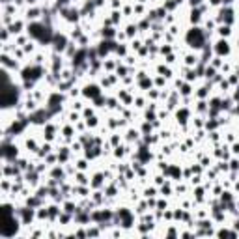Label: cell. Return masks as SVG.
<instances>
[{"instance_id": "cell-32", "label": "cell", "mask_w": 239, "mask_h": 239, "mask_svg": "<svg viewBox=\"0 0 239 239\" xmlns=\"http://www.w3.org/2000/svg\"><path fill=\"white\" fill-rule=\"evenodd\" d=\"M222 2H226V4H228V2H232V0H222Z\"/></svg>"}, {"instance_id": "cell-35", "label": "cell", "mask_w": 239, "mask_h": 239, "mask_svg": "<svg viewBox=\"0 0 239 239\" xmlns=\"http://www.w3.org/2000/svg\"><path fill=\"white\" fill-rule=\"evenodd\" d=\"M237 112H239V109H237Z\"/></svg>"}, {"instance_id": "cell-29", "label": "cell", "mask_w": 239, "mask_h": 239, "mask_svg": "<svg viewBox=\"0 0 239 239\" xmlns=\"http://www.w3.org/2000/svg\"><path fill=\"white\" fill-rule=\"evenodd\" d=\"M234 151H236V153H239V144L236 146V148H234Z\"/></svg>"}, {"instance_id": "cell-14", "label": "cell", "mask_w": 239, "mask_h": 239, "mask_svg": "<svg viewBox=\"0 0 239 239\" xmlns=\"http://www.w3.org/2000/svg\"><path fill=\"white\" fill-rule=\"evenodd\" d=\"M2 64L6 67H13V69H17V62H13V60H11L10 56H6V54L2 56Z\"/></svg>"}, {"instance_id": "cell-3", "label": "cell", "mask_w": 239, "mask_h": 239, "mask_svg": "<svg viewBox=\"0 0 239 239\" xmlns=\"http://www.w3.org/2000/svg\"><path fill=\"white\" fill-rule=\"evenodd\" d=\"M4 215H6V219H8V224H2V226H0V234H2L4 237H11V236H15V232H17L15 213L11 211L10 206H4Z\"/></svg>"}, {"instance_id": "cell-5", "label": "cell", "mask_w": 239, "mask_h": 239, "mask_svg": "<svg viewBox=\"0 0 239 239\" xmlns=\"http://www.w3.org/2000/svg\"><path fill=\"white\" fill-rule=\"evenodd\" d=\"M43 73L41 66H30V67H25L23 69V79L25 81H36V79H39Z\"/></svg>"}, {"instance_id": "cell-30", "label": "cell", "mask_w": 239, "mask_h": 239, "mask_svg": "<svg viewBox=\"0 0 239 239\" xmlns=\"http://www.w3.org/2000/svg\"><path fill=\"white\" fill-rule=\"evenodd\" d=\"M219 2H221V0H211V4H219Z\"/></svg>"}, {"instance_id": "cell-17", "label": "cell", "mask_w": 239, "mask_h": 239, "mask_svg": "<svg viewBox=\"0 0 239 239\" xmlns=\"http://www.w3.org/2000/svg\"><path fill=\"white\" fill-rule=\"evenodd\" d=\"M26 178H28V181L32 183V185H34V183H36V179H38V174H36V172H28V176H26Z\"/></svg>"}, {"instance_id": "cell-9", "label": "cell", "mask_w": 239, "mask_h": 239, "mask_svg": "<svg viewBox=\"0 0 239 239\" xmlns=\"http://www.w3.org/2000/svg\"><path fill=\"white\" fill-rule=\"evenodd\" d=\"M17 213L23 217V222H25V224H28L32 221V217H34V209H30V208H23V209H19Z\"/></svg>"}, {"instance_id": "cell-7", "label": "cell", "mask_w": 239, "mask_h": 239, "mask_svg": "<svg viewBox=\"0 0 239 239\" xmlns=\"http://www.w3.org/2000/svg\"><path fill=\"white\" fill-rule=\"evenodd\" d=\"M51 114H53V112H51V110L49 109H41V110H36V112H32L30 114V122H34V123H43V122H47V118H49L51 116Z\"/></svg>"}, {"instance_id": "cell-11", "label": "cell", "mask_w": 239, "mask_h": 239, "mask_svg": "<svg viewBox=\"0 0 239 239\" xmlns=\"http://www.w3.org/2000/svg\"><path fill=\"white\" fill-rule=\"evenodd\" d=\"M62 13L66 15V19H69V21H77V17H79L77 10H62Z\"/></svg>"}, {"instance_id": "cell-15", "label": "cell", "mask_w": 239, "mask_h": 239, "mask_svg": "<svg viewBox=\"0 0 239 239\" xmlns=\"http://www.w3.org/2000/svg\"><path fill=\"white\" fill-rule=\"evenodd\" d=\"M21 28H23V23L17 21V23H13V25L10 26V32L11 34H17V32H21Z\"/></svg>"}, {"instance_id": "cell-33", "label": "cell", "mask_w": 239, "mask_h": 239, "mask_svg": "<svg viewBox=\"0 0 239 239\" xmlns=\"http://www.w3.org/2000/svg\"><path fill=\"white\" fill-rule=\"evenodd\" d=\"M2 2H4V4H8V2H10V0H2Z\"/></svg>"}, {"instance_id": "cell-4", "label": "cell", "mask_w": 239, "mask_h": 239, "mask_svg": "<svg viewBox=\"0 0 239 239\" xmlns=\"http://www.w3.org/2000/svg\"><path fill=\"white\" fill-rule=\"evenodd\" d=\"M187 41H189L191 47H196V49H200V47H204V41H206V36L204 32L200 28H193L187 34Z\"/></svg>"}, {"instance_id": "cell-8", "label": "cell", "mask_w": 239, "mask_h": 239, "mask_svg": "<svg viewBox=\"0 0 239 239\" xmlns=\"http://www.w3.org/2000/svg\"><path fill=\"white\" fill-rule=\"evenodd\" d=\"M25 127H26V120H25V118L17 120V122L11 123V127H10V135H19L23 129H25Z\"/></svg>"}, {"instance_id": "cell-19", "label": "cell", "mask_w": 239, "mask_h": 239, "mask_svg": "<svg viewBox=\"0 0 239 239\" xmlns=\"http://www.w3.org/2000/svg\"><path fill=\"white\" fill-rule=\"evenodd\" d=\"M28 206H39V196L38 198H28Z\"/></svg>"}, {"instance_id": "cell-27", "label": "cell", "mask_w": 239, "mask_h": 239, "mask_svg": "<svg viewBox=\"0 0 239 239\" xmlns=\"http://www.w3.org/2000/svg\"><path fill=\"white\" fill-rule=\"evenodd\" d=\"M189 92H191L189 86H183V88H181V94H189Z\"/></svg>"}, {"instance_id": "cell-25", "label": "cell", "mask_w": 239, "mask_h": 239, "mask_svg": "<svg viewBox=\"0 0 239 239\" xmlns=\"http://www.w3.org/2000/svg\"><path fill=\"white\" fill-rule=\"evenodd\" d=\"M135 32H137V26H129V28H127V34L129 36H133Z\"/></svg>"}, {"instance_id": "cell-24", "label": "cell", "mask_w": 239, "mask_h": 239, "mask_svg": "<svg viewBox=\"0 0 239 239\" xmlns=\"http://www.w3.org/2000/svg\"><path fill=\"white\" fill-rule=\"evenodd\" d=\"M103 34H105V36H107V38H112V36H114V32H112V30H110V28H107L105 32H103Z\"/></svg>"}, {"instance_id": "cell-21", "label": "cell", "mask_w": 239, "mask_h": 239, "mask_svg": "<svg viewBox=\"0 0 239 239\" xmlns=\"http://www.w3.org/2000/svg\"><path fill=\"white\" fill-rule=\"evenodd\" d=\"M15 165H17L19 168H28V163H26V161H17Z\"/></svg>"}, {"instance_id": "cell-6", "label": "cell", "mask_w": 239, "mask_h": 239, "mask_svg": "<svg viewBox=\"0 0 239 239\" xmlns=\"http://www.w3.org/2000/svg\"><path fill=\"white\" fill-rule=\"evenodd\" d=\"M0 153H2V157L10 163H15V159H17V148L11 146L10 142H2V151H0Z\"/></svg>"}, {"instance_id": "cell-1", "label": "cell", "mask_w": 239, "mask_h": 239, "mask_svg": "<svg viewBox=\"0 0 239 239\" xmlns=\"http://www.w3.org/2000/svg\"><path fill=\"white\" fill-rule=\"evenodd\" d=\"M2 79H4V88H2V95H0V103H2V107L6 109V107H13L15 103H17L19 90L10 82V77H8L6 71L2 73Z\"/></svg>"}, {"instance_id": "cell-20", "label": "cell", "mask_w": 239, "mask_h": 239, "mask_svg": "<svg viewBox=\"0 0 239 239\" xmlns=\"http://www.w3.org/2000/svg\"><path fill=\"white\" fill-rule=\"evenodd\" d=\"M187 114H189V112H187V110H185V109H183V110H181V112H179V114H178V118H181V120H179V122H185V118H187Z\"/></svg>"}, {"instance_id": "cell-28", "label": "cell", "mask_w": 239, "mask_h": 239, "mask_svg": "<svg viewBox=\"0 0 239 239\" xmlns=\"http://www.w3.org/2000/svg\"><path fill=\"white\" fill-rule=\"evenodd\" d=\"M66 211H69V213H71V211H73V206H71V204H67V206H66Z\"/></svg>"}, {"instance_id": "cell-10", "label": "cell", "mask_w": 239, "mask_h": 239, "mask_svg": "<svg viewBox=\"0 0 239 239\" xmlns=\"http://www.w3.org/2000/svg\"><path fill=\"white\" fill-rule=\"evenodd\" d=\"M66 38H64V36H54V49L56 51H64L66 49Z\"/></svg>"}, {"instance_id": "cell-22", "label": "cell", "mask_w": 239, "mask_h": 239, "mask_svg": "<svg viewBox=\"0 0 239 239\" xmlns=\"http://www.w3.org/2000/svg\"><path fill=\"white\" fill-rule=\"evenodd\" d=\"M53 133H54V127H47V138H53Z\"/></svg>"}, {"instance_id": "cell-16", "label": "cell", "mask_w": 239, "mask_h": 239, "mask_svg": "<svg viewBox=\"0 0 239 239\" xmlns=\"http://www.w3.org/2000/svg\"><path fill=\"white\" fill-rule=\"evenodd\" d=\"M26 15H28V19H36V17H38V15H39V10H36V8H32V10H28V13H26Z\"/></svg>"}, {"instance_id": "cell-34", "label": "cell", "mask_w": 239, "mask_h": 239, "mask_svg": "<svg viewBox=\"0 0 239 239\" xmlns=\"http://www.w3.org/2000/svg\"><path fill=\"white\" fill-rule=\"evenodd\" d=\"M237 228H239V221H237Z\"/></svg>"}, {"instance_id": "cell-18", "label": "cell", "mask_w": 239, "mask_h": 239, "mask_svg": "<svg viewBox=\"0 0 239 239\" xmlns=\"http://www.w3.org/2000/svg\"><path fill=\"white\" fill-rule=\"evenodd\" d=\"M219 32H221V36H228V32H230L228 25H226V26H221V28H219Z\"/></svg>"}, {"instance_id": "cell-12", "label": "cell", "mask_w": 239, "mask_h": 239, "mask_svg": "<svg viewBox=\"0 0 239 239\" xmlns=\"http://www.w3.org/2000/svg\"><path fill=\"white\" fill-rule=\"evenodd\" d=\"M84 94L88 95V97H97V95H99V88H97V86H86Z\"/></svg>"}, {"instance_id": "cell-23", "label": "cell", "mask_w": 239, "mask_h": 239, "mask_svg": "<svg viewBox=\"0 0 239 239\" xmlns=\"http://www.w3.org/2000/svg\"><path fill=\"white\" fill-rule=\"evenodd\" d=\"M215 75V69L213 67H208V69H206V77H213Z\"/></svg>"}, {"instance_id": "cell-2", "label": "cell", "mask_w": 239, "mask_h": 239, "mask_svg": "<svg viewBox=\"0 0 239 239\" xmlns=\"http://www.w3.org/2000/svg\"><path fill=\"white\" fill-rule=\"evenodd\" d=\"M28 34L32 36V38L39 39L41 43H51L54 39L53 32H51V26L45 25V23H32V25L28 26Z\"/></svg>"}, {"instance_id": "cell-31", "label": "cell", "mask_w": 239, "mask_h": 239, "mask_svg": "<svg viewBox=\"0 0 239 239\" xmlns=\"http://www.w3.org/2000/svg\"><path fill=\"white\" fill-rule=\"evenodd\" d=\"M236 99H239V88H237V92H236Z\"/></svg>"}, {"instance_id": "cell-26", "label": "cell", "mask_w": 239, "mask_h": 239, "mask_svg": "<svg viewBox=\"0 0 239 239\" xmlns=\"http://www.w3.org/2000/svg\"><path fill=\"white\" fill-rule=\"evenodd\" d=\"M26 146H28V148H32V150H36V142H34V140H28V142H26Z\"/></svg>"}, {"instance_id": "cell-13", "label": "cell", "mask_w": 239, "mask_h": 239, "mask_svg": "<svg viewBox=\"0 0 239 239\" xmlns=\"http://www.w3.org/2000/svg\"><path fill=\"white\" fill-rule=\"evenodd\" d=\"M215 51H217L219 54H226V53H228V43H226V41H219L217 47H215Z\"/></svg>"}]
</instances>
